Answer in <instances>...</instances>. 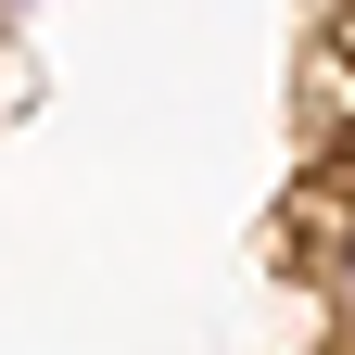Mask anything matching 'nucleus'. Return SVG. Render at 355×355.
Masks as SVG:
<instances>
[{"mask_svg": "<svg viewBox=\"0 0 355 355\" xmlns=\"http://www.w3.org/2000/svg\"><path fill=\"white\" fill-rule=\"evenodd\" d=\"M318 279H330V318H343V330H355V216H343V241H330V254H318Z\"/></svg>", "mask_w": 355, "mask_h": 355, "instance_id": "obj_1", "label": "nucleus"}]
</instances>
